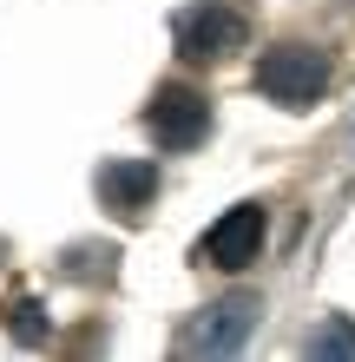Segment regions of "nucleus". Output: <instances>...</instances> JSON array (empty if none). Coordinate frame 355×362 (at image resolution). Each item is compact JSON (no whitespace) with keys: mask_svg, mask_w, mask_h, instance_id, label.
<instances>
[{"mask_svg":"<svg viewBox=\"0 0 355 362\" xmlns=\"http://www.w3.org/2000/svg\"><path fill=\"white\" fill-rule=\"evenodd\" d=\"M329 79H336V66H329L323 47H303V40H283V47H270L257 59V93L289 105V112H303V105H316L329 93Z\"/></svg>","mask_w":355,"mask_h":362,"instance_id":"f257e3e1","label":"nucleus"},{"mask_svg":"<svg viewBox=\"0 0 355 362\" xmlns=\"http://www.w3.org/2000/svg\"><path fill=\"white\" fill-rule=\"evenodd\" d=\"M145 125H152V139L164 152H191V145H204V132H211V99L198 86H184V79H172V86L152 93Z\"/></svg>","mask_w":355,"mask_h":362,"instance_id":"f03ea898","label":"nucleus"},{"mask_svg":"<svg viewBox=\"0 0 355 362\" xmlns=\"http://www.w3.org/2000/svg\"><path fill=\"white\" fill-rule=\"evenodd\" d=\"M263 238H270L263 204H231L211 230H204V264H217V270H243V264H257Z\"/></svg>","mask_w":355,"mask_h":362,"instance_id":"7ed1b4c3","label":"nucleus"},{"mask_svg":"<svg viewBox=\"0 0 355 362\" xmlns=\"http://www.w3.org/2000/svg\"><path fill=\"white\" fill-rule=\"evenodd\" d=\"M243 47V13L224 7V0H204V7L178 13V59H224Z\"/></svg>","mask_w":355,"mask_h":362,"instance_id":"20e7f679","label":"nucleus"},{"mask_svg":"<svg viewBox=\"0 0 355 362\" xmlns=\"http://www.w3.org/2000/svg\"><path fill=\"white\" fill-rule=\"evenodd\" d=\"M257 316H263L257 290H231V296H217V303L204 310V323H198V336L184 349H191V356H237L243 336L257 329Z\"/></svg>","mask_w":355,"mask_h":362,"instance_id":"39448f33","label":"nucleus"},{"mask_svg":"<svg viewBox=\"0 0 355 362\" xmlns=\"http://www.w3.org/2000/svg\"><path fill=\"white\" fill-rule=\"evenodd\" d=\"M158 198V165L152 158H112V165H99V204L112 211V218H145Z\"/></svg>","mask_w":355,"mask_h":362,"instance_id":"423d86ee","label":"nucleus"},{"mask_svg":"<svg viewBox=\"0 0 355 362\" xmlns=\"http://www.w3.org/2000/svg\"><path fill=\"white\" fill-rule=\"evenodd\" d=\"M309 356L316 362H355V323L349 316H323V329L309 336Z\"/></svg>","mask_w":355,"mask_h":362,"instance_id":"0eeeda50","label":"nucleus"},{"mask_svg":"<svg viewBox=\"0 0 355 362\" xmlns=\"http://www.w3.org/2000/svg\"><path fill=\"white\" fill-rule=\"evenodd\" d=\"M13 336H20V343H40V303H20L13 310Z\"/></svg>","mask_w":355,"mask_h":362,"instance_id":"6e6552de","label":"nucleus"}]
</instances>
